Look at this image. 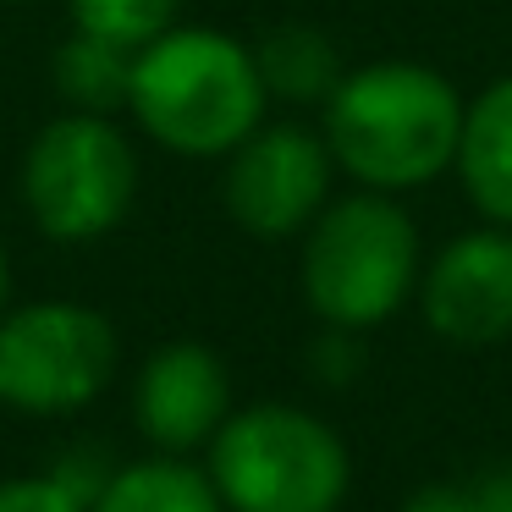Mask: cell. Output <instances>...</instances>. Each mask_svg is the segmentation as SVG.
I'll use <instances>...</instances> for the list:
<instances>
[{
	"label": "cell",
	"mask_w": 512,
	"mask_h": 512,
	"mask_svg": "<svg viewBox=\"0 0 512 512\" xmlns=\"http://www.w3.org/2000/svg\"><path fill=\"white\" fill-rule=\"evenodd\" d=\"M463 94L424 61H369L342 72L320 105L336 171L375 193H408L457 166Z\"/></svg>",
	"instance_id": "1"
},
{
	"label": "cell",
	"mask_w": 512,
	"mask_h": 512,
	"mask_svg": "<svg viewBox=\"0 0 512 512\" xmlns=\"http://www.w3.org/2000/svg\"><path fill=\"white\" fill-rule=\"evenodd\" d=\"M270 111L254 45L221 28L177 23L133 56L127 116L177 160H226Z\"/></svg>",
	"instance_id": "2"
},
{
	"label": "cell",
	"mask_w": 512,
	"mask_h": 512,
	"mask_svg": "<svg viewBox=\"0 0 512 512\" xmlns=\"http://www.w3.org/2000/svg\"><path fill=\"white\" fill-rule=\"evenodd\" d=\"M138 144L122 116L56 111L17 160V199L39 237L83 248L111 237L138 204Z\"/></svg>",
	"instance_id": "3"
},
{
	"label": "cell",
	"mask_w": 512,
	"mask_h": 512,
	"mask_svg": "<svg viewBox=\"0 0 512 512\" xmlns=\"http://www.w3.org/2000/svg\"><path fill=\"white\" fill-rule=\"evenodd\" d=\"M419 287V226L397 193L358 188L331 199L303 232V298L325 325H386Z\"/></svg>",
	"instance_id": "4"
},
{
	"label": "cell",
	"mask_w": 512,
	"mask_h": 512,
	"mask_svg": "<svg viewBox=\"0 0 512 512\" xmlns=\"http://www.w3.org/2000/svg\"><path fill=\"white\" fill-rule=\"evenodd\" d=\"M210 479L226 512H336L353 463L325 419L287 402H254L215 430Z\"/></svg>",
	"instance_id": "5"
},
{
	"label": "cell",
	"mask_w": 512,
	"mask_h": 512,
	"mask_svg": "<svg viewBox=\"0 0 512 512\" xmlns=\"http://www.w3.org/2000/svg\"><path fill=\"white\" fill-rule=\"evenodd\" d=\"M122 342L100 309L39 298L0 314V402L28 419L78 413L116 380Z\"/></svg>",
	"instance_id": "6"
},
{
	"label": "cell",
	"mask_w": 512,
	"mask_h": 512,
	"mask_svg": "<svg viewBox=\"0 0 512 512\" xmlns=\"http://www.w3.org/2000/svg\"><path fill=\"white\" fill-rule=\"evenodd\" d=\"M336 160L325 133L303 122H259L243 144L226 155L221 199L226 215L259 243L303 237L314 215L331 204Z\"/></svg>",
	"instance_id": "7"
},
{
	"label": "cell",
	"mask_w": 512,
	"mask_h": 512,
	"mask_svg": "<svg viewBox=\"0 0 512 512\" xmlns=\"http://www.w3.org/2000/svg\"><path fill=\"white\" fill-rule=\"evenodd\" d=\"M419 303L435 336L457 347H490L512 336V226L463 232L430 259Z\"/></svg>",
	"instance_id": "8"
},
{
	"label": "cell",
	"mask_w": 512,
	"mask_h": 512,
	"mask_svg": "<svg viewBox=\"0 0 512 512\" xmlns=\"http://www.w3.org/2000/svg\"><path fill=\"white\" fill-rule=\"evenodd\" d=\"M226 413H232V380L204 342H166L144 358L133 386V419L149 446L171 457L210 446Z\"/></svg>",
	"instance_id": "9"
},
{
	"label": "cell",
	"mask_w": 512,
	"mask_h": 512,
	"mask_svg": "<svg viewBox=\"0 0 512 512\" xmlns=\"http://www.w3.org/2000/svg\"><path fill=\"white\" fill-rule=\"evenodd\" d=\"M452 171L485 221L512 226V78H496L479 100H468Z\"/></svg>",
	"instance_id": "10"
},
{
	"label": "cell",
	"mask_w": 512,
	"mask_h": 512,
	"mask_svg": "<svg viewBox=\"0 0 512 512\" xmlns=\"http://www.w3.org/2000/svg\"><path fill=\"white\" fill-rule=\"evenodd\" d=\"M133 56L138 50L116 45V39L72 28L61 39L56 61H50V83H56L61 111L127 116V100H133Z\"/></svg>",
	"instance_id": "11"
},
{
	"label": "cell",
	"mask_w": 512,
	"mask_h": 512,
	"mask_svg": "<svg viewBox=\"0 0 512 512\" xmlns=\"http://www.w3.org/2000/svg\"><path fill=\"white\" fill-rule=\"evenodd\" d=\"M89 512H226L210 468H193L182 457L160 452L149 463H127L105 479Z\"/></svg>",
	"instance_id": "12"
},
{
	"label": "cell",
	"mask_w": 512,
	"mask_h": 512,
	"mask_svg": "<svg viewBox=\"0 0 512 512\" xmlns=\"http://www.w3.org/2000/svg\"><path fill=\"white\" fill-rule=\"evenodd\" d=\"M265 94L281 105H325L331 89L342 83V56L336 45L309 23H281L254 45Z\"/></svg>",
	"instance_id": "13"
},
{
	"label": "cell",
	"mask_w": 512,
	"mask_h": 512,
	"mask_svg": "<svg viewBox=\"0 0 512 512\" xmlns=\"http://www.w3.org/2000/svg\"><path fill=\"white\" fill-rule=\"evenodd\" d=\"M67 17L83 34L144 50L149 39H160L166 28L182 23V0H67Z\"/></svg>",
	"instance_id": "14"
},
{
	"label": "cell",
	"mask_w": 512,
	"mask_h": 512,
	"mask_svg": "<svg viewBox=\"0 0 512 512\" xmlns=\"http://www.w3.org/2000/svg\"><path fill=\"white\" fill-rule=\"evenodd\" d=\"M0 512H89V496H78V490L50 468V474L0 479Z\"/></svg>",
	"instance_id": "15"
},
{
	"label": "cell",
	"mask_w": 512,
	"mask_h": 512,
	"mask_svg": "<svg viewBox=\"0 0 512 512\" xmlns=\"http://www.w3.org/2000/svg\"><path fill=\"white\" fill-rule=\"evenodd\" d=\"M314 375L325 380V386H347V380L358 375V364H364V353H358V331H342V325H325V336L314 342Z\"/></svg>",
	"instance_id": "16"
},
{
	"label": "cell",
	"mask_w": 512,
	"mask_h": 512,
	"mask_svg": "<svg viewBox=\"0 0 512 512\" xmlns=\"http://www.w3.org/2000/svg\"><path fill=\"white\" fill-rule=\"evenodd\" d=\"M402 512H485L474 485H424L402 501Z\"/></svg>",
	"instance_id": "17"
},
{
	"label": "cell",
	"mask_w": 512,
	"mask_h": 512,
	"mask_svg": "<svg viewBox=\"0 0 512 512\" xmlns=\"http://www.w3.org/2000/svg\"><path fill=\"white\" fill-rule=\"evenodd\" d=\"M474 490H479V507H485V512H512V468L485 474Z\"/></svg>",
	"instance_id": "18"
},
{
	"label": "cell",
	"mask_w": 512,
	"mask_h": 512,
	"mask_svg": "<svg viewBox=\"0 0 512 512\" xmlns=\"http://www.w3.org/2000/svg\"><path fill=\"white\" fill-rule=\"evenodd\" d=\"M12 309V259H6V248H0V314Z\"/></svg>",
	"instance_id": "19"
},
{
	"label": "cell",
	"mask_w": 512,
	"mask_h": 512,
	"mask_svg": "<svg viewBox=\"0 0 512 512\" xmlns=\"http://www.w3.org/2000/svg\"><path fill=\"white\" fill-rule=\"evenodd\" d=\"M0 6H28V0H0Z\"/></svg>",
	"instance_id": "20"
}]
</instances>
